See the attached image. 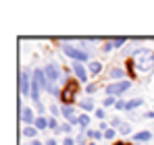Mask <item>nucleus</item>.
Instances as JSON below:
<instances>
[{
	"label": "nucleus",
	"instance_id": "21",
	"mask_svg": "<svg viewBox=\"0 0 154 145\" xmlns=\"http://www.w3.org/2000/svg\"><path fill=\"white\" fill-rule=\"evenodd\" d=\"M88 122H90V116H88V114H81V116H79V126H81V129H85Z\"/></svg>",
	"mask_w": 154,
	"mask_h": 145
},
{
	"label": "nucleus",
	"instance_id": "34",
	"mask_svg": "<svg viewBox=\"0 0 154 145\" xmlns=\"http://www.w3.org/2000/svg\"><path fill=\"white\" fill-rule=\"evenodd\" d=\"M46 145H56V141H54V139H48V141H46Z\"/></svg>",
	"mask_w": 154,
	"mask_h": 145
},
{
	"label": "nucleus",
	"instance_id": "18",
	"mask_svg": "<svg viewBox=\"0 0 154 145\" xmlns=\"http://www.w3.org/2000/svg\"><path fill=\"white\" fill-rule=\"evenodd\" d=\"M88 137H90V139H94V143H98V139L104 137V133H100V131H88Z\"/></svg>",
	"mask_w": 154,
	"mask_h": 145
},
{
	"label": "nucleus",
	"instance_id": "20",
	"mask_svg": "<svg viewBox=\"0 0 154 145\" xmlns=\"http://www.w3.org/2000/svg\"><path fill=\"white\" fill-rule=\"evenodd\" d=\"M119 133H121V135H129V133H131V124L123 122V124L119 126Z\"/></svg>",
	"mask_w": 154,
	"mask_h": 145
},
{
	"label": "nucleus",
	"instance_id": "15",
	"mask_svg": "<svg viewBox=\"0 0 154 145\" xmlns=\"http://www.w3.org/2000/svg\"><path fill=\"white\" fill-rule=\"evenodd\" d=\"M33 126H35L38 131H44V129H48V120H46L44 116H38V118H35V124H33Z\"/></svg>",
	"mask_w": 154,
	"mask_h": 145
},
{
	"label": "nucleus",
	"instance_id": "11",
	"mask_svg": "<svg viewBox=\"0 0 154 145\" xmlns=\"http://www.w3.org/2000/svg\"><path fill=\"white\" fill-rule=\"evenodd\" d=\"M100 71H102V62H96V60H94V62H90V64H88V72H90L92 77H96Z\"/></svg>",
	"mask_w": 154,
	"mask_h": 145
},
{
	"label": "nucleus",
	"instance_id": "23",
	"mask_svg": "<svg viewBox=\"0 0 154 145\" xmlns=\"http://www.w3.org/2000/svg\"><path fill=\"white\" fill-rule=\"evenodd\" d=\"M112 137H115V131H112V129H106V131H104V139H108V141H110Z\"/></svg>",
	"mask_w": 154,
	"mask_h": 145
},
{
	"label": "nucleus",
	"instance_id": "10",
	"mask_svg": "<svg viewBox=\"0 0 154 145\" xmlns=\"http://www.w3.org/2000/svg\"><path fill=\"white\" fill-rule=\"evenodd\" d=\"M21 118L25 120L27 126H33V124H35V116H33V110H31V108H25V110H21Z\"/></svg>",
	"mask_w": 154,
	"mask_h": 145
},
{
	"label": "nucleus",
	"instance_id": "3",
	"mask_svg": "<svg viewBox=\"0 0 154 145\" xmlns=\"http://www.w3.org/2000/svg\"><path fill=\"white\" fill-rule=\"evenodd\" d=\"M60 48H63V52H65V54H67L69 58H73L75 62H85V60L90 58V54H88L85 50L75 48V46H71V44H63Z\"/></svg>",
	"mask_w": 154,
	"mask_h": 145
},
{
	"label": "nucleus",
	"instance_id": "5",
	"mask_svg": "<svg viewBox=\"0 0 154 145\" xmlns=\"http://www.w3.org/2000/svg\"><path fill=\"white\" fill-rule=\"evenodd\" d=\"M19 91L21 96H31V79H29V72H21V79H19Z\"/></svg>",
	"mask_w": 154,
	"mask_h": 145
},
{
	"label": "nucleus",
	"instance_id": "32",
	"mask_svg": "<svg viewBox=\"0 0 154 145\" xmlns=\"http://www.w3.org/2000/svg\"><path fill=\"white\" fill-rule=\"evenodd\" d=\"M77 145H85V139H83V135H79V137H77Z\"/></svg>",
	"mask_w": 154,
	"mask_h": 145
},
{
	"label": "nucleus",
	"instance_id": "9",
	"mask_svg": "<svg viewBox=\"0 0 154 145\" xmlns=\"http://www.w3.org/2000/svg\"><path fill=\"white\" fill-rule=\"evenodd\" d=\"M121 46H125V37H112V40H108L106 44H104V52L108 54L110 50H115V48H121Z\"/></svg>",
	"mask_w": 154,
	"mask_h": 145
},
{
	"label": "nucleus",
	"instance_id": "17",
	"mask_svg": "<svg viewBox=\"0 0 154 145\" xmlns=\"http://www.w3.org/2000/svg\"><path fill=\"white\" fill-rule=\"evenodd\" d=\"M23 135H25V137H31V139H33V137L38 135V129H35V126H25V129H23Z\"/></svg>",
	"mask_w": 154,
	"mask_h": 145
},
{
	"label": "nucleus",
	"instance_id": "35",
	"mask_svg": "<svg viewBox=\"0 0 154 145\" xmlns=\"http://www.w3.org/2000/svg\"><path fill=\"white\" fill-rule=\"evenodd\" d=\"M31 145H42V143H40V141H33V143H31Z\"/></svg>",
	"mask_w": 154,
	"mask_h": 145
},
{
	"label": "nucleus",
	"instance_id": "25",
	"mask_svg": "<svg viewBox=\"0 0 154 145\" xmlns=\"http://www.w3.org/2000/svg\"><path fill=\"white\" fill-rule=\"evenodd\" d=\"M125 108H127V102L119 99V102H117V110H125Z\"/></svg>",
	"mask_w": 154,
	"mask_h": 145
},
{
	"label": "nucleus",
	"instance_id": "37",
	"mask_svg": "<svg viewBox=\"0 0 154 145\" xmlns=\"http://www.w3.org/2000/svg\"><path fill=\"white\" fill-rule=\"evenodd\" d=\"M90 145H100V143H90Z\"/></svg>",
	"mask_w": 154,
	"mask_h": 145
},
{
	"label": "nucleus",
	"instance_id": "16",
	"mask_svg": "<svg viewBox=\"0 0 154 145\" xmlns=\"http://www.w3.org/2000/svg\"><path fill=\"white\" fill-rule=\"evenodd\" d=\"M110 79L123 81V79H125V71H123V69H112V71H110Z\"/></svg>",
	"mask_w": 154,
	"mask_h": 145
},
{
	"label": "nucleus",
	"instance_id": "4",
	"mask_svg": "<svg viewBox=\"0 0 154 145\" xmlns=\"http://www.w3.org/2000/svg\"><path fill=\"white\" fill-rule=\"evenodd\" d=\"M129 87H131V81H127V79H123V81H115V83H108L106 85V93L108 96H121V93H125Z\"/></svg>",
	"mask_w": 154,
	"mask_h": 145
},
{
	"label": "nucleus",
	"instance_id": "22",
	"mask_svg": "<svg viewBox=\"0 0 154 145\" xmlns=\"http://www.w3.org/2000/svg\"><path fill=\"white\" fill-rule=\"evenodd\" d=\"M71 131H73V124H69V122H65V124H60V133H67V135H69Z\"/></svg>",
	"mask_w": 154,
	"mask_h": 145
},
{
	"label": "nucleus",
	"instance_id": "19",
	"mask_svg": "<svg viewBox=\"0 0 154 145\" xmlns=\"http://www.w3.org/2000/svg\"><path fill=\"white\" fill-rule=\"evenodd\" d=\"M102 106L104 108H108V106H117V99H115V96H108L102 99Z\"/></svg>",
	"mask_w": 154,
	"mask_h": 145
},
{
	"label": "nucleus",
	"instance_id": "7",
	"mask_svg": "<svg viewBox=\"0 0 154 145\" xmlns=\"http://www.w3.org/2000/svg\"><path fill=\"white\" fill-rule=\"evenodd\" d=\"M44 72H46V77H48L50 83L58 81V77H60V69H58V64H54V62L46 64V67H44Z\"/></svg>",
	"mask_w": 154,
	"mask_h": 145
},
{
	"label": "nucleus",
	"instance_id": "36",
	"mask_svg": "<svg viewBox=\"0 0 154 145\" xmlns=\"http://www.w3.org/2000/svg\"><path fill=\"white\" fill-rule=\"evenodd\" d=\"M115 145H127V143H115Z\"/></svg>",
	"mask_w": 154,
	"mask_h": 145
},
{
	"label": "nucleus",
	"instance_id": "14",
	"mask_svg": "<svg viewBox=\"0 0 154 145\" xmlns=\"http://www.w3.org/2000/svg\"><path fill=\"white\" fill-rule=\"evenodd\" d=\"M142 104H144V99H142V97H135V99L127 102V108H125V110L131 112V110H135V108H137V106H142Z\"/></svg>",
	"mask_w": 154,
	"mask_h": 145
},
{
	"label": "nucleus",
	"instance_id": "27",
	"mask_svg": "<svg viewBox=\"0 0 154 145\" xmlns=\"http://www.w3.org/2000/svg\"><path fill=\"white\" fill-rule=\"evenodd\" d=\"M48 129H58V124H56V118H50V120H48Z\"/></svg>",
	"mask_w": 154,
	"mask_h": 145
},
{
	"label": "nucleus",
	"instance_id": "30",
	"mask_svg": "<svg viewBox=\"0 0 154 145\" xmlns=\"http://www.w3.org/2000/svg\"><path fill=\"white\" fill-rule=\"evenodd\" d=\"M35 108H38V112H40V114H44V104H42V102H38V104H35Z\"/></svg>",
	"mask_w": 154,
	"mask_h": 145
},
{
	"label": "nucleus",
	"instance_id": "12",
	"mask_svg": "<svg viewBox=\"0 0 154 145\" xmlns=\"http://www.w3.org/2000/svg\"><path fill=\"white\" fill-rule=\"evenodd\" d=\"M133 139H135V141H144V143H146V141H150V139H152V133H150V131H142V133H135V135H133Z\"/></svg>",
	"mask_w": 154,
	"mask_h": 145
},
{
	"label": "nucleus",
	"instance_id": "33",
	"mask_svg": "<svg viewBox=\"0 0 154 145\" xmlns=\"http://www.w3.org/2000/svg\"><path fill=\"white\" fill-rule=\"evenodd\" d=\"M144 118H154V112H146V114H144Z\"/></svg>",
	"mask_w": 154,
	"mask_h": 145
},
{
	"label": "nucleus",
	"instance_id": "13",
	"mask_svg": "<svg viewBox=\"0 0 154 145\" xmlns=\"http://www.w3.org/2000/svg\"><path fill=\"white\" fill-rule=\"evenodd\" d=\"M79 106H81L85 112H92V110H94V99H90V97H83V99L79 102Z\"/></svg>",
	"mask_w": 154,
	"mask_h": 145
},
{
	"label": "nucleus",
	"instance_id": "28",
	"mask_svg": "<svg viewBox=\"0 0 154 145\" xmlns=\"http://www.w3.org/2000/svg\"><path fill=\"white\" fill-rule=\"evenodd\" d=\"M110 124H112V126H121L123 122H121V118H112V120H110Z\"/></svg>",
	"mask_w": 154,
	"mask_h": 145
},
{
	"label": "nucleus",
	"instance_id": "26",
	"mask_svg": "<svg viewBox=\"0 0 154 145\" xmlns=\"http://www.w3.org/2000/svg\"><path fill=\"white\" fill-rule=\"evenodd\" d=\"M77 141L75 139H71V137H65V141H63V145H75Z\"/></svg>",
	"mask_w": 154,
	"mask_h": 145
},
{
	"label": "nucleus",
	"instance_id": "29",
	"mask_svg": "<svg viewBox=\"0 0 154 145\" xmlns=\"http://www.w3.org/2000/svg\"><path fill=\"white\" fill-rule=\"evenodd\" d=\"M85 91H88V93H94V91H96V85H85Z\"/></svg>",
	"mask_w": 154,
	"mask_h": 145
},
{
	"label": "nucleus",
	"instance_id": "6",
	"mask_svg": "<svg viewBox=\"0 0 154 145\" xmlns=\"http://www.w3.org/2000/svg\"><path fill=\"white\" fill-rule=\"evenodd\" d=\"M60 114L67 118L69 124H79V116L75 114V108H73V106H63V108H60Z\"/></svg>",
	"mask_w": 154,
	"mask_h": 145
},
{
	"label": "nucleus",
	"instance_id": "31",
	"mask_svg": "<svg viewBox=\"0 0 154 145\" xmlns=\"http://www.w3.org/2000/svg\"><path fill=\"white\" fill-rule=\"evenodd\" d=\"M50 112L54 114V116H58V112H60V110H58V106H50Z\"/></svg>",
	"mask_w": 154,
	"mask_h": 145
},
{
	"label": "nucleus",
	"instance_id": "24",
	"mask_svg": "<svg viewBox=\"0 0 154 145\" xmlns=\"http://www.w3.org/2000/svg\"><path fill=\"white\" fill-rule=\"evenodd\" d=\"M94 114H96V116H98V118H100V120H102L104 116H106V112H104V108H98V110H96V112H94Z\"/></svg>",
	"mask_w": 154,
	"mask_h": 145
},
{
	"label": "nucleus",
	"instance_id": "1",
	"mask_svg": "<svg viewBox=\"0 0 154 145\" xmlns=\"http://www.w3.org/2000/svg\"><path fill=\"white\" fill-rule=\"evenodd\" d=\"M135 60H133V67L137 69V72L142 75H150L154 71V52L148 48H137V52L133 54Z\"/></svg>",
	"mask_w": 154,
	"mask_h": 145
},
{
	"label": "nucleus",
	"instance_id": "2",
	"mask_svg": "<svg viewBox=\"0 0 154 145\" xmlns=\"http://www.w3.org/2000/svg\"><path fill=\"white\" fill-rule=\"evenodd\" d=\"M75 93H77V83L73 79H69V83L60 89V102H63V106H71V102H75Z\"/></svg>",
	"mask_w": 154,
	"mask_h": 145
},
{
	"label": "nucleus",
	"instance_id": "8",
	"mask_svg": "<svg viewBox=\"0 0 154 145\" xmlns=\"http://www.w3.org/2000/svg\"><path fill=\"white\" fill-rule=\"evenodd\" d=\"M73 72H75V77H77L79 83H85V81H88V75H90V72L83 69L81 62H73Z\"/></svg>",
	"mask_w": 154,
	"mask_h": 145
}]
</instances>
